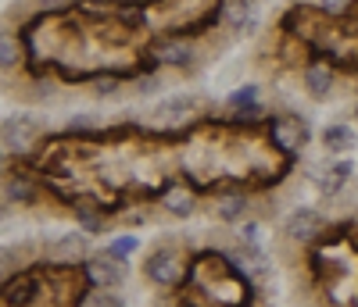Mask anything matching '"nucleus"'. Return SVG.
Listing matches in <instances>:
<instances>
[{
	"label": "nucleus",
	"mask_w": 358,
	"mask_h": 307,
	"mask_svg": "<svg viewBox=\"0 0 358 307\" xmlns=\"http://www.w3.org/2000/svg\"><path fill=\"white\" fill-rule=\"evenodd\" d=\"M179 275H183V264L172 250H155L151 261H147V279L158 283V286H176Z\"/></svg>",
	"instance_id": "f257e3e1"
},
{
	"label": "nucleus",
	"mask_w": 358,
	"mask_h": 307,
	"mask_svg": "<svg viewBox=\"0 0 358 307\" xmlns=\"http://www.w3.org/2000/svg\"><path fill=\"white\" fill-rule=\"evenodd\" d=\"M40 133V126L33 118H25V114H11L8 121H4V147L8 150H25L29 143H33V136Z\"/></svg>",
	"instance_id": "f03ea898"
},
{
	"label": "nucleus",
	"mask_w": 358,
	"mask_h": 307,
	"mask_svg": "<svg viewBox=\"0 0 358 307\" xmlns=\"http://www.w3.org/2000/svg\"><path fill=\"white\" fill-rule=\"evenodd\" d=\"M151 54H155V61L172 65V68H183V65H190V61H194V47L187 40H158L151 47Z\"/></svg>",
	"instance_id": "7ed1b4c3"
},
{
	"label": "nucleus",
	"mask_w": 358,
	"mask_h": 307,
	"mask_svg": "<svg viewBox=\"0 0 358 307\" xmlns=\"http://www.w3.org/2000/svg\"><path fill=\"white\" fill-rule=\"evenodd\" d=\"M86 275H90V283L101 286V290H111V286L122 283V268H118V261H115L111 254L86 261Z\"/></svg>",
	"instance_id": "20e7f679"
},
{
	"label": "nucleus",
	"mask_w": 358,
	"mask_h": 307,
	"mask_svg": "<svg viewBox=\"0 0 358 307\" xmlns=\"http://www.w3.org/2000/svg\"><path fill=\"white\" fill-rule=\"evenodd\" d=\"M319 229H322V218H319L315 211H308V207L294 211L290 218H287V236L290 239H312Z\"/></svg>",
	"instance_id": "39448f33"
},
{
	"label": "nucleus",
	"mask_w": 358,
	"mask_h": 307,
	"mask_svg": "<svg viewBox=\"0 0 358 307\" xmlns=\"http://www.w3.org/2000/svg\"><path fill=\"white\" fill-rule=\"evenodd\" d=\"M273 136H276V143L283 150H297L305 143V136H308V126H305V121H276Z\"/></svg>",
	"instance_id": "423d86ee"
},
{
	"label": "nucleus",
	"mask_w": 358,
	"mask_h": 307,
	"mask_svg": "<svg viewBox=\"0 0 358 307\" xmlns=\"http://www.w3.org/2000/svg\"><path fill=\"white\" fill-rule=\"evenodd\" d=\"M33 297H36V279H33V275H18V279L8 283V290H4V300L15 304V307L33 304Z\"/></svg>",
	"instance_id": "0eeeda50"
},
{
	"label": "nucleus",
	"mask_w": 358,
	"mask_h": 307,
	"mask_svg": "<svg viewBox=\"0 0 358 307\" xmlns=\"http://www.w3.org/2000/svg\"><path fill=\"white\" fill-rule=\"evenodd\" d=\"M4 197H8V204H33L36 200V186L29 179H22V175H11L4 182Z\"/></svg>",
	"instance_id": "6e6552de"
},
{
	"label": "nucleus",
	"mask_w": 358,
	"mask_h": 307,
	"mask_svg": "<svg viewBox=\"0 0 358 307\" xmlns=\"http://www.w3.org/2000/svg\"><path fill=\"white\" fill-rule=\"evenodd\" d=\"M57 261H72V257H83L86 254V236H79V232H69V236H62L54 243V250H50Z\"/></svg>",
	"instance_id": "1a4fd4ad"
},
{
	"label": "nucleus",
	"mask_w": 358,
	"mask_h": 307,
	"mask_svg": "<svg viewBox=\"0 0 358 307\" xmlns=\"http://www.w3.org/2000/svg\"><path fill=\"white\" fill-rule=\"evenodd\" d=\"M305 86H308L312 97H326V93H330V86H334V72L326 65H312L305 72Z\"/></svg>",
	"instance_id": "9d476101"
},
{
	"label": "nucleus",
	"mask_w": 358,
	"mask_h": 307,
	"mask_svg": "<svg viewBox=\"0 0 358 307\" xmlns=\"http://www.w3.org/2000/svg\"><path fill=\"white\" fill-rule=\"evenodd\" d=\"M165 207H169V214H176V218H187V214L194 211V197H190L187 190L172 186V190L165 193Z\"/></svg>",
	"instance_id": "9b49d317"
},
{
	"label": "nucleus",
	"mask_w": 358,
	"mask_h": 307,
	"mask_svg": "<svg viewBox=\"0 0 358 307\" xmlns=\"http://www.w3.org/2000/svg\"><path fill=\"white\" fill-rule=\"evenodd\" d=\"M322 143L330 150H351L355 147V133L348 126H326L322 129Z\"/></svg>",
	"instance_id": "f8f14e48"
},
{
	"label": "nucleus",
	"mask_w": 358,
	"mask_h": 307,
	"mask_svg": "<svg viewBox=\"0 0 358 307\" xmlns=\"http://www.w3.org/2000/svg\"><path fill=\"white\" fill-rule=\"evenodd\" d=\"M244 211H248V200L241 193H226L219 200V218L222 222H236V218H244Z\"/></svg>",
	"instance_id": "ddd939ff"
},
{
	"label": "nucleus",
	"mask_w": 358,
	"mask_h": 307,
	"mask_svg": "<svg viewBox=\"0 0 358 307\" xmlns=\"http://www.w3.org/2000/svg\"><path fill=\"white\" fill-rule=\"evenodd\" d=\"M76 214H79V225H83L86 232H101V214L90 207V200H79V204H76Z\"/></svg>",
	"instance_id": "4468645a"
},
{
	"label": "nucleus",
	"mask_w": 358,
	"mask_h": 307,
	"mask_svg": "<svg viewBox=\"0 0 358 307\" xmlns=\"http://www.w3.org/2000/svg\"><path fill=\"white\" fill-rule=\"evenodd\" d=\"M18 43H15V36L11 33H4V36H0V65H4V68H15L18 65Z\"/></svg>",
	"instance_id": "2eb2a0df"
},
{
	"label": "nucleus",
	"mask_w": 358,
	"mask_h": 307,
	"mask_svg": "<svg viewBox=\"0 0 358 307\" xmlns=\"http://www.w3.org/2000/svg\"><path fill=\"white\" fill-rule=\"evenodd\" d=\"M187 111H190V100H169V104L158 107V118L162 121H179V118H187Z\"/></svg>",
	"instance_id": "dca6fc26"
},
{
	"label": "nucleus",
	"mask_w": 358,
	"mask_h": 307,
	"mask_svg": "<svg viewBox=\"0 0 358 307\" xmlns=\"http://www.w3.org/2000/svg\"><path fill=\"white\" fill-rule=\"evenodd\" d=\"M133 250H136V239H133V236H122V239H115V243H111V250H108V254L118 261V257H129Z\"/></svg>",
	"instance_id": "f3484780"
},
{
	"label": "nucleus",
	"mask_w": 358,
	"mask_h": 307,
	"mask_svg": "<svg viewBox=\"0 0 358 307\" xmlns=\"http://www.w3.org/2000/svg\"><path fill=\"white\" fill-rule=\"evenodd\" d=\"M226 18H229V25H233V29H241V25L251 18V8H248V4H233V8L226 11Z\"/></svg>",
	"instance_id": "a211bd4d"
},
{
	"label": "nucleus",
	"mask_w": 358,
	"mask_h": 307,
	"mask_svg": "<svg viewBox=\"0 0 358 307\" xmlns=\"http://www.w3.org/2000/svg\"><path fill=\"white\" fill-rule=\"evenodd\" d=\"M83 307H122V304H118V297H111V293H104V290H101V293L90 297Z\"/></svg>",
	"instance_id": "6ab92c4d"
},
{
	"label": "nucleus",
	"mask_w": 358,
	"mask_h": 307,
	"mask_svg": "<svg viewBox=\"0 0 358 307\" xmlns=\"http://www.w3.org/2000/svg\"><path fill=\"white\" fill-rule=\"evenodd\" d=\"M115 89H118V79H115V75H104V79L94 82V93H97V97H111Z\"/></svg>",
	"instance_id": "aec40b11"
},
{
	"label": "nucleus",
	"mask_w": 358,
	"mask_h": 307,
	"mask_svg": "<svg viewBox=\"0 0 358 307\" xmlns=\"http://www.w3.org/2000/svg\"><path fill=\"white\" fill-rule=\"evenodd\" d=\"M255 100V86H244V89H236V93L229 97V107H244Z\"/></svg>",
	"instance_id": "412c9836"
},
{
	"label": "nucleus",
	"mask_w": 358,
	"mask_h": 307,
	"mask_svg": "<svg viewBox=\"0 0 358 307\" xmlns=\"http://www.w3.org/2000/svg\"><path fill=\"white\" fill-rule=\"evenodd\" d=\"M348 4H351V0H319V8H322V11H330V15H344Z\"/></svg>",
	"instance_id": "4be33fe9"
},
{
	"label": "nucleus",
	"mask_w": 358,
	"mask_h": 307,
	"mask_svg": "<svg viewBox=\"0 0 358 307\" xmlns=\"http://www.w3.org/2000/svg\"><path fill=\"white\" fill-rule=\"evenodd\" d=\"M155 89H162V82H158V79H140V82H136V93H140V97L155 93Z\"/></svg>",
	"instance_id": "5701e85b"
},
{
	"label": "nucleus",
	"mask_w": 358,
	"mask_h": 307,
	"mask_svg": "<svg viewBox=\"0 0 358 307\" xmlns=\"http://www.w3.org/2000/svg\"><path fill=\"white\" fill-rule=\"evenodd\" d=\"M241 239H244V243H255V239H258V225H255V222H248V225H244V232H241Z\"/></svg>",
	"instance_id": "b1692460"
},
{
	"label": "nucleus",
	"mask_w": 358,
	"mask_h": 307,
	"mask_svg": "<svg viewBox=\"0 0 358 307\" xmlns=\"http://www.w3.org/2000/svg\"><path fill=\"white\" fill-rule=\"evenodd\" d=\"M69 129H76V133H83V129H90V118H86V114H79L76 121H69Z\"/></svg>",
	"instance_id": "393cba45"
},
{
	"label": "nucleus",
	"mask_w": 358,
	"mask_h": 307,
	"mask_svg": "<svg viewBox=\"0 0 358 307\" xmlns=\"http://www.w3.org/2000/svg\"><path fill=\"white\" fill-rule=\"evenodd\" d=\"M40 4H43V8H69L72 0H40Z\"/></svg>",
	"instance_id": "a878e982"
},
{
	"label": "nucleus",
	"mask_w": 358,
	"mask_h": 307,
	"mask_svg": "<svg viewBox=\"0 0 358 307\" xmlns=\"http://www.w3.org/2000/svg\"><path fill=\"white\" fill-rule=\"evenodd\" d=\"M355 118H358V107H355Z\"/></svg>",
	"instance_id": "bb28decb"
}]
</instances>
